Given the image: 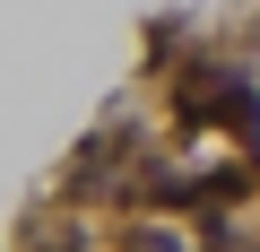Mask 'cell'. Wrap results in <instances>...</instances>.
<instances>
[{"label":"cell","mask_w":260,"mask_h":252,"mask_svg":"<svg viewBox=\"0 0 260 252\" xmlns=\"http://www.w3.org/2000/svg\"><path fill=\"white\" fill-rule=\"evenodd\" d=\"M182 113H191V122H225V131H243V139L260 131V96H251L234 70H200V78L182 87Z\"/></svg>","instance_id":"6da1fadb"}]
</instances>
